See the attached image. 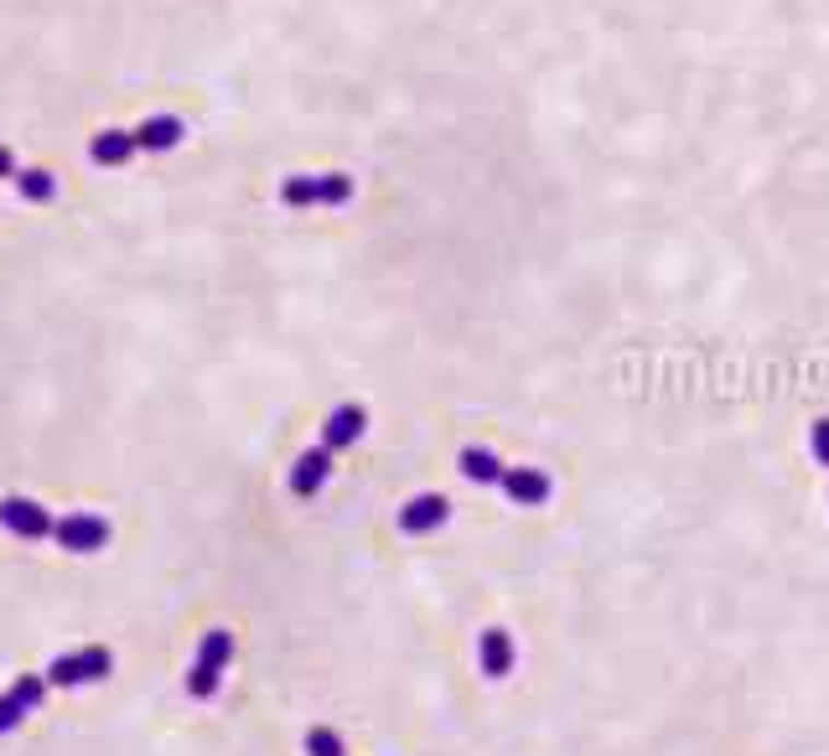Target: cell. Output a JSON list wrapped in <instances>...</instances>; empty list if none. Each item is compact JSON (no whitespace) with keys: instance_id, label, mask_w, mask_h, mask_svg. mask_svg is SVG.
<instances>
[{"instance_id":"cell-18","label":"cell","mask_w":829,"mask_h":756,"mask_svg":"<svg viewBox=\"0 0 829 756\" xmlns=\"http://www.w3.org/2000/svg\"><path fill=\"white\" fill-rule=\"evenodd\" d=\"M5 177H16V156H11V151L0 145V181H5Z\"/></svg>"},{"instance_id":"cell-4","label":"cell","mask_w":829,"mask_h":756,"mask_svg":"<svg viewBox=\"0 0 829 756\" xmlns=\"http://www.w3.org/2000/svg\"><path fill=\"white\" fill-rule=\"evenodd\" d=\"M0 529L16 534V539H52L58 518L32 498H0Z\"/></svg>"},{"instance_id":"cell-11","label":"cell","mask_w":829,"mask_h":756,"mask_svg":"<svg viewBox=\"0 0 829 756\" xmlns=\"http://www.w3.org/2000/svg\"><path fill=\"white\" fill-rule=\"evenodd\" d=\"M363 425H369L363 404H337L332 415H327V425H322V446H327V451H342V446H353V440L363 436Z\"/></svg>"},{"instance_id":"cell-8","label":"cell","mask_w":829,"mask_h":756,"mask_svg":"<svg viewBox=\"0 0 829 756\" xmlns=\"http://www.w3.org/2000/svg\"><path fill=\"white\" fill-rule=\"evenodd\" d=\"M498 487L509 493V503H524V508H539V503H550V493H554L550 472H539V466H509Z\"/></svg>"},{"instance_id":"cell-15","label":"cell","mask_w":829,"mask_h":756,"mask_svg":"<svg viewBox=\"0 0 829 756\" xmlns=\"http://www.w3.org/2000/svg\"><path fill=\"white\" fill-rule=\"evenodd\" d=\"M16 187L26 202H47L58 198V177L52 172H42V166H26V172H16Z\"/></svg>"},{"instance_id":"cell-12","label":"cell","mask_w":829,"mask_h":756,"mask_svg":"<svg viewBox=\"0 0 829 756\" xmlns=\"http://www.w3.org/2000/svg\"><path fill=\"white\" fill-rule=\"evenodd\" d=\"M456 466H462V477L477 482V487H498V482H503V472H509V466H503V461H498L488 446H467V451L456 457Z\"/></svg>"},{"instance_id":"cell-5","label":"cell","mask_w":829,"mask_h":756,"mask_svg":"<svg viewBox=\"0 0 829 756\" xmlns=\"http://www.w3.org/2000/svg\"><path fill=\"white\" fill-rule=\"evenodd\" d=\"M42 699H47V674H21L16 684L0 695V736L16 731L32 710H42Z\"/></svg>"},{"instance_id":"cell-16","label":"cell","mask_w":829,"mask_h":756,"mask_svg":"<svg viewBox=\"0 0 829 756\" xmlns=\"http://www.w3.org/2000/svg\"><path fill=\"white\" fill-rule=\"evenodd\" d=\"M306 756H348V752H342V736H337V731L312 725V731H306Z\"/></svg>"},{"instance_id":"cell-13","label":"cell","mask_w":829,"mask_h":756,"mask_svg":"<svg viewBox=\"0 0 829 756\" xmlns=\"http://www.w3.org/2000/svg\"><path fill=\"white\" fill-rule=\"evenodd\" d=\"M182 135H187V125H182L177 115H151V120L136 130V145L140 151H172Z\"/></svg>"},{"instance_id":"cell-6","label":"cell","mask_w":829,"mask_h":756,"mask_svg":"<svg viewBox=\"0 0 829 756\" xmlns=\"http://www.w3.org/2000/svg\"><path fill=\"white\" fill-rule=\"evenodd\" d=\"M52 539H58L62 550H73V555H94V550H104V544H109V518H100V513H68V518H58Z\"/></svg>"},{"instance_id":"cell-9","label":"cell","mask_w":829,"mask_h":756,"mask_svg":"<svg viewBox=\"0 0 829 756\" xmlns=\"http://www.w3.org/2000/svg\"><path fill=\"white\" fill-rule=\"evenodd\" d=\"M327 477H332V451H327V446H312V451H301L296 466H291V493H296V498H316Z\"/></svg>"},{"instance_id":"cell-2","label":"cell","mask_w":829,"mask_h":756,"mask_svg":"<svg viewBox=\"0 0 829 756\" xmlns=\"http://www.w3.org/2000/svg\"><path fill=\"white\" fill-rule=\"evenodd\" d=\"M115 669V653L109 648H79V653H62L47 663V684L58 689H79V684H100Z\"/></svg>"},{"instance_id":"cell-17","label":"cell","mask_w":829,"mask_h":756,"mask_svg":"<svg viewBox=\"0 0 829 756\" xmlns=\"http://www.w3.org/2000/svg\"><path fill=\"white\" fill-rule=\"evenodd\" d=\"M809 451H814V461L829 472V420H814V430H809Z\"/></svg>"},{"instance_id":"cell-14","label":"cell","mask_w":829,"mask_h":756,"mask_svg":"<svg viewBox=\"0 0 829 756\" xmlns=\"http://www.w3.org/2000/svg\"><path fill=\"white\" fill-rule=\"evenodd\" d=\"M136 151H140L136 130H100V135H94V145H89V156L100 161V166H125Z\"/></svg>"},{"instance_id":"cell-1","label":"cell","mask_w":829,"mask_h":756,"mask_svg":"<svg viewBox=\"0 0 829 756\" xmlns=\"http://www.w3.org/2000/svg\"><path fill=\"white\" fill-rule=\"evenodd\" d=\"M229 658H234V633L229 627H213V633L198 642V658H192V674H187V695L192 699H213L223 674H229Z\"/></svg>"},{"instance_id":"cell-10","label":"cell","mask_w":829,"mask_h":756,"mask_svg":"<svg viewBox=\"0 0 829 756\" xmlns=\"http://www.w3.org/2000/svg\"><path fill=\"white\" fill-rule=\"evenodd\" d=\"M477 663H482L488 678H509L514 674V637L503 633V627H488V633L477 637Z\"/></svg>"},{"instance_id":"cell-3","label":"cell","mask_w":829,"mask_h":756,"mask_svg":"<svg viewBox=\"0 0 829 756\" xmlns=\"http://www.w3.org/2000/svg\"><path fill=\"white\" fill-rule=\"evenodd\" d=\"M280 198L291 202V208H316V202L342 208V202L353 198V177H342V172H327V177H291L285 187H280Z\"/></svg>"},{"instance_id":"cell-7","label":"cell","mask_w":829,"mask_h":756,"mask_svg":"<svg viewBox=\"0 0 829 756\" xmlns=\"http://www.w3.org/2000/svg\"><path fill=\"white\" fill-rule=\"evenodd\" d=\"M446 518H452V503L441 498V493H420V498H410L399 508V534H435Z\"/></svg>"}]
</instances>
